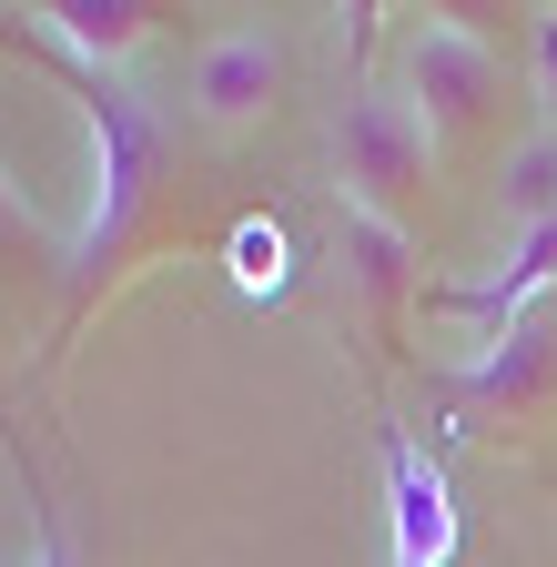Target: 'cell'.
Listing matches in <instances>:
<instances>
[{"label": "cell", "mask_w": 557, "mask_h": 567, "mask_svg": "<svg viewBox=\"0 0 557 567\" xmlns=\"http://www.w3.org/2000/svg\"><path fill=\"white\" fill-rule=\"evenodd\" d=\"M82 102H92V213H82V244H72V315L92 305V284L132 254L143 203H153V173H163V132H153V112L122 82L82 71Z\"/></svg>", "instance_id": "obj_1"}, {"label": "cell", "mask_w": 557, "mask_h": 567, "mask_svg": "<svg viewBox=\"0 0 557 567\" xmlns=\"http://www.w3.org/2000/svg\"><path fill=\"white\" fill-rule=\"evenodd\" d=\"M426 173H436V132L395 82H365L334 122V193L385 213V224H415L426 213Z\"/></svg>", "instance_id": "obj_2"}, {"label": "cell", "mask_w": 557, "mask_h": 567, "mask_svg": "<svg viewBox=\"0 0 557 567\" xmlns=\"http://www.w3.org/2000/svg\"><path fill=\"white\" fill-rule=\"evenodd\" d=\"M395 92L426 112L436 142H486L507 122V61L486 51V31L466 11H436V21H415L405 51H395Z\"/></svg>", "instance_id": "obj_3"}, {"label": "cell", "mask_w": 557, "mask_h": 567, "mask_svg": "<svg viewBox=\"0 0 557 567\" xmlns=\"http://www.w3.org/2000/svg\"><path fill=\"white\" fill-rule=\"evenodd\" d=\"M456 395H466L476 415H507V425L547 415V405H557V315L537 305V315H517L507 334H486V344L466 354Z\"/></svg>", "instance_id": "obj_4"}, {"label": "cell", "mask_w": 557, "mask_h": 567, "mask_svg": "<svg viewBox=\"0 0 557 567\" xmlns=\"http://www.w3.org/2000/svg\"><path fill=\"white\" fill-rule=\"evenodd\" d=\"M274 92H285V51H274V31H214V41L193 51V71H183L193 122H214V132L264 122Z\"/></svg>", "instance_id": "obj_5"}, {"label": "cell", "mask_w": 557, "mask_h": 567, "mask_svg": "<svg viewBox=\"0 0 557 567\" xmlns=\"http://www.w3.org/2000/svg\"><path fill=\"white\" fill-rule=\"evenodd\" d=\"M446 557H456L446 476L415 456L405 425H385V567H446Z\"/></svg>", "instance_id": "obj_6"}, {"label": "cell", "mask_w": 557, "mask_h": 567, "mask_svg": "<svg viewBox=\"0 0 557 567\" xmlns=\"http://www.w3.org/2000/svg\"><path fill=\"white\" fill-rule=\"evenodd\" d=\"M334 264H344V284H355V305L395 334V324H405V305H415V234L334 193Z\"/></svg>", "instance_id": "obj_7"}, {"label": "cell", "mask_w": 557, "mask_h": 567, "mask_svg": "<svg viewBox=\"0 0 557 567\" xmlns=\"http://www.w3.org/2000/svg\"><path fill=\"white\" fill-rule=\"evenodd\" d=\"M31 31H41L61 61H72V71H102V82H122V61L163 31V11H153V0H41Z\"/></svg>", "instance_id": "obj_8"}, {"label": "cell", "mask_w": 557, "mask_h": 567, "mask_svg": "<svg viewBox=\"0 0 557 567\" xmlns=\"http://www.w3.org/2000/svg\"><path fill=\"white\" fill-rule=\"evenodd\" d=\"M497 213L517 234L557 224V122H527L507 153H497Z\"/></svg>", "instance_id": "obj_9"}, {"label": "cell", "mask_w": 557, "mask_h": 567, "mask_svg": "<svg viewBox=\"0 0 557 567\" xmlns=\"http://www.w3.org/2000/svg\"><path fill=\"white\" fill-rule=\"evenodd\" d=\"M234 284H244V295H274V284H285V234H274V224L234 234Z\"/></svg>", "instance_id": "obj_10"}, {"label": "cell", "mask_w": 557, "mask_h": 567, "mask_svg": "<svg viewBox=\"0 0 557 567\" xmlns=\"http://www.w3.org/2000/svg\"><path fill=\"white\" fill-rule=\"evenodd\" d=\"M537 21V112L557 122V0H547V11H527Z\"/></svg>", "instance_id": "obj_11"}]
</instances>
